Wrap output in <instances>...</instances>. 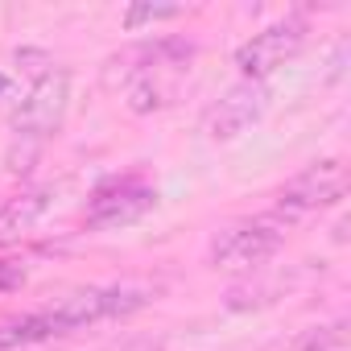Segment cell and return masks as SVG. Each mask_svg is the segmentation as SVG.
Listing matches in <instances>:
<instances>
[{"instance_id": "30bf717a", "label": "cell", "mask_w": 351, "mask_h": 351, "mask_svg": "<svg viewBox=\"0 0 351 351\" xmlns=\"http://www.w3.org/2000/svg\"><path fill=\"white\" fill-rule=\"evenodd\" d=\"M46 339H54V335H50L42 310H34V314H0V351H29V347L46 343Z\"/></svg>"}, {"instance_id": "5b68a950", "label": "cell", "mask_w": 351, "mask_h": 351, "mask_svg": "<svg viewBox=\"0 0 351 351\" xmlns=\"http://www.w3.org/2000/svg\"><path fill=\"white\" fill-rule=\"evenodd\" d=\"M343 195H347V165H343L339 157H326V161H314V165H306L302 173H293V178L277 191L273 215H277L285 228H293V223H302V219H310V215L335 207Z\"/></svg>"}, {"instance_id": "4fadbf2b", "label": "cell", "mask_w": 351, "mask_h": 351, "mask_svg": "<svg viewBox=\"0 0 351 351\" xmlns=\"http://www.w3.org/2000/svg\"><path fill=\"white\" fill-rule=\"evenodd\" d=\"M5 91H9V79H5V75H0V95H5Z\"/></svg>"}, {"instance_id": "8fae6325", "label": "cell", "mask_w": 351, "mask_h": 351, "mask_svg": "<svg viewBox=\"0 0 351 351\" xmlns=\"http://www.w3.org/2000/svg\"><path fill=\"white\" fill-rule=\"evenodd\" d=\"M182 13H186L182 5H128L124 9V29H141V25H153V21H173Z\"/></svg>"}, {"instance_id": "277c9868", "label": "cell", "mask_w": 351, "mask_h": 351, "mask_svg": "<svg viewBox=\"0 0 351 351\" xmlns=\"http://www.w3.org/2000/svg\"><path fill=\"white\" fill-rule=\"evenodd\" d=\"M145 289L136 285H87V289H75L66 298H58L54 306L42 310L50 335H71V330H83V326H95V322H108V318H124L132 310L145 306Z\"/></svg>"}, {"instance_id": "8992f818", "label": "cell", "mask_w": 351, "mask_h": 351, "mask_svg": "<svg viewBox=\"0 0 351 351\" xmlns=\"http://www.w3.org/2000/svg\"><path fill=\"white\" fill-rule=\"evenodd\" d=\"M306 34H310V25H306L302 17H285V21H273V25H265L261 34H252V38L236 50V71H240V79L265 83L273 71H281L285 62H293V58L302 54Z\"/></svg>"}, {"instance_id": "52a82bcc", "label": "cell", "mask_w": 351, "mask_h": 351, "mask_svg": "<svg viewBox=\"0 0 351 351\" xmlns=\"http://www.w3.org/2000/svg\"><path fill=\"white\" fill-rule=\"evenodd\" d=\"M265 112H269V83L240 79V83H232V87L203 112V136L215 141V145L236 141V136H244L252 124H261Z\"/></svg>"}, {"instance_id": "ba28073f", "label": "cell", "mask_w": 351, "mask_h": 351, "mask_svg": "<svg viewBox=\"0 0 351 351\" xmlns=\"http://www.w3.org/2000/svg\"><path fill=\"white\" fill-rule=\"evenodd\" d=\"M157 207V186L141 182V178H116L108 186H99L87 203V228L95 232H116L128 228L136 219H145Z\"/></svg>"}, {"instance_id": "7c38bea8", "label": "cell", "mask_w": 351, "mask_h": 351, "mask_svg": "<svg viewBox=\"0 0 351 351\" xmlns=\"http://www.w3.org/2000/svg\"><path fill=\"white\" fill-rule=\"evenodd\" d=\"M21 281H25V269H9V273L0 269V285H21Z\"/></svg>"}, {"instance_id": "3957f363", "label": "cell", "mask_w": 351, "mask_h": 351, "mask_svg": "<svg viewBox=\"0 0 351 351\" xmlns=\"http://www.w3.org/2000/svg\"><path fill=\"white\" fill-rule=\"evenodd\" d=\"M289 228L265 211V215H252V219H236L228 228H219L207 244V261L215 269H232V273H256L265 261H273L285 244Z\"/></svg>"}, {"instance_id": "7a4b0ae2", "label": "cell", "mask_w": 351, "mask_h": 351, "mask_svg": "<svg viewBox=\"0 0 351 351\" xmlns=\"http://www.w3.org/2000/svg\"><path fill=\"white\" fill-rule=\"evenodd\" d=\"M66 108H71V75L62 66L58 71L50 66L46 75L34 79V87L25 91V99L13 112V153H9V165L17 173L29 169V161L42 153V145L62 128Z\"/></svg>"}, {"instance_id": "6da1fadb", "label": "cell", "mask_w": 351, "mask_h": 351, "mask_svg": "<svg viewBox=\"0 0 351 351\" xmlns=\"http://www.w3.org/2000/svg\"><path fill=\"white\" fill-rule=\"evenodd\" d=\"M191 58H195V42L186 38L136 42L104 62V87L124 91V104L136 116H149L173 99V87L191 71Z\"/></svg>"}, {"instance_id": "9c48e42d", "label": "cell", "mask_w": 351, "mask_h": 351, "mask_svg": "<svg viewBox=\"0 0 351 351\" xmlns=\"http://www.w3.org/2000/svg\"><path fill=\"white\" fill-rule=\"evenodd\" d=\"M50 207H54V191H50V186L25 191V195L9 199L5 207H0V244H9V240L34 232V228L50 215Z\"/></svg>"}]
</instances>
